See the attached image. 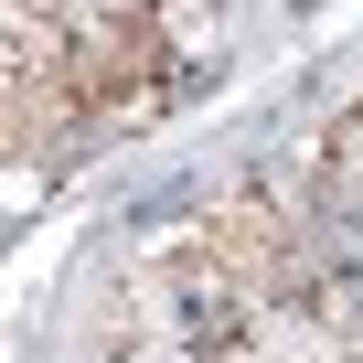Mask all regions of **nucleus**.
I'll return each mask as SVG.
<instances>
[{"mask_svg": "<svg viewBox=\"0 0 363 363\" xmlns=\"http://www.w3.org/2000/svg\"><path fill=\"white\" fill-rule=\"evenodd\" d=\"M331 160H342V171H352V182H363V107H352V118H342V128H331Z\"/></svg>", "mask_w": 363, "mask_h": 363, "instance_id": "1", "label": "nucleus"}]
</instances>
